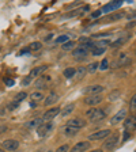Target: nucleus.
I'll use <instances>...</instances> for the list:
<instances>
[{"label":"nucleus","instance_id":"obj_1","mask_svg":"<svg viewBox=\"0 0 136 152\" xmlns=\"http://www.w3.org/2000/svg\"><path fill=\"white\" fill-rule=\"evenodd\" d=\"M86 115L89 117L90 122H101L102 120L106 118V113L102 109H98V107H90L89 110L86 111Z\"/></svg>","mask_w":136,"mask_h":152},{"label":"nucleus","instance_id":"obj_2","mask_svg":"<svg viewBox=\"0 0 136 152\" xmlns=\"http://www.w3.org/2000/svg\"><path fill=\"white\" fill-rule=\"evenodd\" d=\"M46 69H48V65H46V64H44V65H40V66H34V68L30 71V73H29L27 79L23 80L22 84H23V86L29 84V83L32 82V80H34V79H37V77H40V76H41Z\"/></svg>","mask_w":136,"mask_h":152},{"label":"nucleus","instance_id":"obj_3","mask_svg":"<svg viewBox=\"0 0 136 152\" xmlns=\"http://www.w3.org/2000/svg\"><path fill=\"white\" fill-rule=\"evenodd\" d=\"M110 134H112L110 129H101V130H97V132L91 133V134L89 136V140L90 141H98V140L108 139Z\"/></svg>","mask_w":136,"mask_h":152},{"label":"nucleus","instance_id":"obj_4","mask_svg":"<svg viewBox=\"0 0 136 152\" xmlns=\"http://www.w3.org/2000/svg\"><path fill=\"white\" fill-rule=\"evenodd\" d=\"M0 145H1L3 149H6V151H16L19 148V141L14 139H7L0 142Z\"/></svg>","mask_w":136,"mask_h":152},{"label":"nucleus","instance_id":"obj_5","mask_svg":"<svg viewBox=\"0 0 136 152\" xmlns=\"http://www.w3.org/2000/svg\"><path fill=\"white\" fill-rule=\"evenodd\" d=\"M104 86L101 84H94V86H89V87H86L83 90V94L90 96V95H101V92L104 91Z\"/></svg>","mask_w":136,"mask_h":152},{"label":"nucleus","instance_id":"obj_6","mask_svg":"<svg viewBox=\"0 0 136 152\" xmlns=\"http://www.w3.org/2000/svg\"><path fill=\"white\" fill-rule=\"evenodd\" d=\"M121 6H123V0H116V1H110V3L105 4L101 11H102V14H109V12H113L114 10L120 8Z\"/></svg>","mask_w":136,"mask_h":152},{"label":"nucleus","instance_id":"obj_7","mask_svg":"<svg viewBox=\"0 0 136 152\" xmlns=\"http://www.w3.org/2000/svg\"><path fill=\"white\" fill-rule=\"evenodd\" d=\"M61 113V109L60 107H53V109H49L48 111H45V114L42 115V121L44 122H51L54 117H57L59 114Z\"/></svg>","mask_w":136,"mask_h":152},{"label":"nucleus","instance_id":"obj_8","mask_svg":"<svg viewBox=\"0 0 136 152\" xmlns=\"http://www.w3.org/2000/svg\"><path fill=\"white\" fill-rule=\"evenodd\" d=\"M51 82H52V77L49 75H41L37 79V82H35V88H40V90L46 88L48 84Z\"/></svg>","mask_w":136,"mask_h":152},{"label":"nucleus","instance_id":"obj_9","mask_svg":"<svg viewBox=\"0 0 136 152\" xmlns=\"http://www.w3.org/2000/svg\"><path fill=\"white\" fill-rule=\"evenodd\" d=\"M87 54H89V50H87V49H85V48H82V46H78V48H75V49L72 50L74 58H75V60H78V61L85 60L86 57H87Z\"/></svg>","mask_w":136,"mask_h":152},{"label":"nucleus","instance_id":"obj_10","mask_svg":"<svg viewBox=\"0 0 136 152\" xmlns=\"http://www.w3.org/2000/svg\"><path fill=\"white\" fill-rule=\"evenodd\" d=\"M117 142H118V134H117V133H114V134H110L108 139L105 140L104 148H105V149H113L114 147L117 145Z\"/></svg>","mask_w":136,"mask_h":152},{"label":"nucleus","instance_id":"obj_11","mask_svg":"<svg viewBox=\"0 0 136 152\" xmlns=\"http://www.w3.org/2000/svg\"><path fill=\"white\" fill-rule=\"evenodd\" d=\"M127 110L125 109H121V110H118L117 113L114 114L113 117H112L110 120V124L112 125H117V124H120L121 121H125V118H127Z\"/></svg>","mask_w":136,"mask_h":152},{"label":"nucleus","instance_id":"obj_12","mask_svg":"<svg viewBox=\"0 0 136 152\" xmlns=\"http://www.w3.org/2000/svg\"><path fill=\"white\" fill-rule=\"evenodd\" d=\"M53 128L52 122H44L41 126L37 128V136L38 137H45L48 134V132H51V129Z\"/></svg>","mask_w":136,"mask_h":152},{"label":"nucleus","instance_id":"obj_13","mask_svg":"<svg viewBox=\"0 0 136 152\" xmlns=\"http://www.w3.org/2000/svg\"><path fill=\"white\" fill-rule=\"evenodd\" d=\"M124 129L127 130V132H133V130H136V118L135 115H129V117L125 118V121H124Z\"/></svg>","mask_w":136,"mask_h":152},{"label":"nucleus","instance_id":"obj_14","mask_svg":"<svg viewBox=\"0 0 136 152\" xmlns=\"http://www.w3.org/2000/svg\"><path fill=\"white\" fill-rule=\"evenodd\" d=\"M89 148H90L89 141H79V142H76L75 145H74L68 152H86Z\"/></svg>","mask_w":136,"mask_h":152},{"label":"nucleus","instance_id":"obj_15","mask_svg":"<svg viewBox=\"0 0 136 152\" xmlns=\"http://www.w3.org/2000/svg\"><path fill=\"white\" fill-rule=\"evenodd\" d=\"M86 121L83 120V118H72V120H70L68 122H67V126H72V128H76V129H82V128L86 126Z\"/></svg>","mask_w":136,"mask_h":152},{"label":"nucleus","instance_id":"obj_16","mask_svg":"<svg viewBox=\"0 0 136 152\" xmlns=\"http://www.w3.org/2000/svg\"><path fill=\"white\" fill-rule=\"evenodd\" d=\"M102 95H90V96H86L85 98V103L89 104V106H91V107H94L95 104H98L102 102Z\"/></svg>","mask_w":136,"mask_h":152},{"label":"nucleus","instance_id":"obj_17","mask_svg":"<svg viewBox=\"0 0 136 152\" xmlns=\"http://www.w3.org/2000/svg\"><path fill=\"white\" fill-rule=\"evenodd\" d=\"M129 64H131V58L125 53H121L120 56H118L117 61L114 63L113 66H116V68H120V66H125V65H129Z\"/></svg>","mask_w":136,"mask_h":152},{"label":"nucleus","instance_id":"obj_18","mask_svg":"<svg viewBox=\"0 0 136 152\" xmlns=\"http://www.w3.org/2000/svg\"><path fill=\"white\" fill-rule=\"evenodd\" d=\"M60 99V96H59V94L57 92H54V91H51L49 92V95H48L46 98H45V101H44V106H52V104H54L57 101Z\"/></svg>","mask_w":136,"mask_h":152},{"label":"nucleus","instance_id":"obj_19","mask_svg":"<svg viewBox=\"0 0 136 152\" xmlns=\"http://www.w3.org/2000/svg\"><path fill=\"white\" fill-rule=\"evenodd\" d=\"M79 46L85 48V49H87V50H91L93 48H94V42L91 41V38L89 37H80L79 38Z\"/></svg>","mask_w":136,"mask_h":152},{"label":"nucleus","instance_id":"obj_20","mask_svg":"<svg viewBox=\"0 0 136 152\" xmlns=\"http://www.w3.org/2000/svg\"><path fill=\"white\" fill-rule=\"evenodd\" d=\"M42 99H44V95H42V92L35 91V92H33V94L30 95V101H32V102H30V104H32L33 107H34V106H37V104L42 101Z\"/></svg>","mask_w":136,"mask_h":152},{"label":"nucleus","instance_id":"obj_21","mask_svg":"<svg viewBox=\"0 0 136 152\" xmlns=\"http://www.w3.org/2000/svg\"><path fill=\"white\" fill-rule=\"evenodd\" d=\"M129 37L131 35L128 34V35H125V37H120V38H117L116 41H113L112 42V45L110 46L112 48H114V49H118V48H121L123 45H125L128 42V39H129Z\"/></svg>","mask_w":136,"mask_h":152},{"label":"nucleus","instance_id":"obj_22","mask_svg":"<svg viewBox=\"0 0 136 152\" xmlns=\"http://www.w3.org/2000/svg\"><path fill=\"white\" fill-rule=\"evenodd\" d=\"M42 124H44L42 118H33V120L27 121V122L25 124V126L27 128V129H33V128H35V129H37L38 126H41Z\"/></svg>","mask_w":136,"mask_h":152},{"label":"nucleus","instance_id":"obj_23","mask_svg":"<svg viewBox=\"0 0 136 152\" xmlns=\"http://www.w3.org/2000/svg\"><path fill=\"white\" fill-rule=\"evenodd\" d=\"M63 133L65 134L67 137H74L76 136L78 133H79V129H76V128H72V126H64L63 128Z\"/></svg>","mask_w":136,"mask_h":152},{"label":"nucleus","instance_id":"obj_24","mask_svg":"<svg viewBox=\"0 0 136 152\" xmlns=\"http://www.w3.org/2000/svg\"><path fill=\"white\" fill-rule=\"evenodd\" d=\"M124 16H127L125 15V12H120V14H110L109 16H106V18L104 19V22H114V20H118V19L124 18Z\"/></svg>","mask_w":136,"mask_h":152},{"label":"nucleus","instance_id":"obj_25","mask_svg":"<svg viewBox=\"0 0 136 152\" xmlns=\"http://www.w3.org/2000/svg\"><path fill=\"white\" fill-rule=\"evenodd\" d=\"M64 77H67V79H71V77H75L76 76V69L74 68V66H70V68H65L63 72Z\"/></svg>","mask_w":136,"mask_h":152},{"label":"nucleus","instance_id":"obj_26","mask_svg":"<svg viewBox=\"0 0 136 152\" xmlns=\"http://www.w3.org/2000/svg\"><path fill=\"white\" fill-rule=\"evenodd\" d=\"M74 109H75V104L74 103H70V104H67L65 107L61 110V115L63 117H65V115H68V114H71L74 111Z\"/></svg>","mask_w":136,"mask_h":152},{"label":"nucleus","instance_id":"obj_27","mask_svg":"<svg viewBox=\"0 0 136 152\" xmlns=\"http://www.w3.org/2000/svg\"><path fill=\"white\" fill-rule=\"evenodd\" d=\"M42 48V44L41 42H32V44L29 45V48H27V50L29 52H38L40 49Z\"/></svg>","mask_w":136,"mask_h":152},{"label":"nucleus","instance_id":"obj_28","mask_svg":"<svg viewBox=\"0 0 136 152\" xmlns=\"http://www.w3.org/2000/svg\"><path fill=\"white\" fill-rule=\"evenodd\" d=\"M75 45H76V42H74V41H68V42H65V44L61 45V49H63V50H65V52H68V50H74V49H75Z\"/></svg>","mask_w":136,"mask_h":152},{"label":"nucleus","instance_id":"obj_29","mask_svg":"<svg viewBox=\"0 0 136 152\" xmlns=\"http://www.w3.org/2000/svg\"><path fill=\"white\" fill-rule=\"evenodd\" d=\"M105 50H106V48H97V46H94L91 49V54H93V56H101V54L105 53Z\"/></svg>","mask_w":136,"mask_h":152},{"label":"nucleus","instance_id":"obj_30","mask_svg":"<svg viewBox=\"0 0 136 152\" xmlns=\"http://www.w3.org/2000/svg\"><path fill=\"white\" fill-rule=\"evenodd\" d=\"M27 98V94H26L25 91H21V92H18V94L15 95V98H14V101L15 102H22V101H25V99Z\"/></svg>","mask_w":136,"mask_h":152},{"label":"nucleus","instance_id":"obj_31","mask_svg":"<svg viewBox=\"0 0 136 152\" xmlns=\"http://www.w3.org/2000/svg\"><path fill=\"white\" fill-rule=\"evenodd\" d=\"M98 65H99V64H98V63H95V61H94V63H91V64H89V65L86 66V68H87V72H90V73H94L95 71H97V69H98V68H99Z\"/></svg>","mask_w":136,"mask_h":152},{"label":"nucleus","instance_id":"obj_32","mask_svg":"<svg viewBox=\"0 0 136 152\" xmlns=\"http://www.w3.org/2000/svg\"><path fill=\"white\" fill-rule=\"evenodd\" d=\"M70 41V35H60V37L56 38V44H65V42Z\"/></svg>","mask_w":136,"mask_h":152},{"label":"nucleus","instance_id":"obj_33","mask_svg":"<svg viewBox=\"0 0 136 152\" xmlns=\"http://www.w3.org/2000/svg\"><path fill=\"white\" fill-rule=\"evenodd\" d=\"M86 72H87V68H86V66H79V68L76 69V77H83Z\"/></svg>","mask_w":136,"mask_h":152},{"label":"nucleus","instance_id":"obj_34","mask_svg":"<svg viewBox=\"0 0 136 152\" xmlns=\"http://www.w3.org/2000/svg\"><path fill=\"white\" fill-rule=\"evenodd\" d=\"M109 44H110V42H109L108 39H101V41L95 42V44H94V46H97V48H106Z\"/></svg>","mask_w":136,"mask_h":152},{"label":"nucleus","instance_id":"obj_35","mask_svg":"<svg viewBox=\"0 0 136 152\" xmlns=\"http://www.w3.org/2000/svg\"><path fill=\"white\" fill-rule=\"evenodd\" d=\"M129 110L131 111H136V94L133 95L129 101Z\"/></svg>","mask_w":136,"mask_h":152},{"label":"nucleus","instance_id":"obj_36","mask_svg":"<svg viewBox=\"0 0 136 152\" xmlns=\"http://www.w3.org/2000/svg\"><path fill=\"white\" fill-rule=\"evenodd\" d=\"M108 68H109V61H108V58H104V60L101 61V64H99V69L106 71Z\"/></svg>","mask_w":136,"mask_h":152},{"label":"nucleus","instance_id":"obj_37","mask_svg":"<svg viewBox=\"0 0 136 152\" xmlns=\"http://www.w3.org/2000/svg\"><path fill=\"white\" fill-rule=\"evenodd\" d=\"M118 96H120V92H118V91H112L110 94H109L108 99H109V101H116Z\"/></svg>","mask_w":136,"mask_h":152},{"label":"nucleus","instance_id":"obj_38","mask_svg":"<svg viewBox=\"0 0 136 152\" xmlns=\"http://www.w3.org/2000/svg\"><path fill=\"white\" fill-rule=\"evenodd\" d=\"M18 106H19V103H18V102L14 101V102H11V103H10L8 106H7V110H10V111L16 110V107H18Z\"/></svg>","mask_w":136,"mask_h":152},{"label":"nucleus","instance_id":"obj_39","mask_svg":"<svg viewBox=\"0 0 136 152\" xmlns=\"http://www.w3.org/2000/svg\"><path fill=\"white\" fill-rule=\"evenodd\" d=\"M56 152H68V145H67V144H63V145H60L56 149Z\"/></svg>","mask_w":136,"mask_h":152},{"label":"nucleus","instance_id":"obj_40","mask_svg":"<svg viewBox=\"0 0 136 152\" xmlns=\"http://www.w3.org/2000/svg\"><path fill=\"white\" fill-rule=\"evenodd\" d=\"M102 15V11L101 10H97V11H94V12L91 14V18H98V16Z\"/></svg>","mask_w":136,"mask_h":152},{"label":"nucleus","instance_id":"obj_41","mask_svg":"<svg viewBox=\"0 0 136 152\" xmlns=\"http://www.w3.org/2000/svg\"><path fill=\"white\" fill-rule=\"evenodd\" d=\"M4 83H6L7 86H10V87H11V86H14V80L12 79H8V77H4Z\"/></svg>","mask_w":136,"mask_h":152},{"label":"nucleus","instance_id":"obj_42","mask_svg":"<svg viewBox=\"0 0 136 152\" xmlns=\"http://www.w3.org/2000/svg\"><path fill=\"white\" fill-rule=\"evenodd\" d=\"M129 139V132H124V136H123V141H127V140Z\"/></svg>","mask_w":136,"mask_h":152},{"label":"nucleus","instance_id":"obj_43","mask_svg":"<svg viewBox=\"0 0 136 152\" xmlns=\"http://www.w3.org/2000/svg\"><path fill=\"white\" fill-rule=\"evenodd\" d=\"M6 130H7V126H6V125H0V133L6 132Z\"/></svg>","mask_w":136,"mask_h":152},{"label":"nucleus","instance_id":"obj_44","mask_svg":"<svg viewBox=\"0 0 136 152\" xmlns=\"http://www.w3.org/2000/svg\"><path fill=\"white\" fill-rule=\"evenodd\" d=\"M89 152H104V149L97 148V149H93V151H89Z\"/></svg>","mask_w":136,"mask_h":152},{"label":"nucleus","instance_id":"obj_45","mask_svg":"<svg viewBox=\"0 0 136 152\" xmlns=\"http://www.w3.org/2000/svg\"><path fill=\"white\" fill-rule=\"evenodd\" d=\"M135 23H136V22H129V25H128L127 27H132V26H135Z\"/></svg>","mask_w":136,"mask_h":152},{"label":"nucleus","instance_id":"obj_46","mask_svg":"<svg viewBox=\"0 0 136 152\" xmlns=\"http://www.w3.org/2000/svg\"><path fill=\"white\" fill-rule=\"evenodd\" d=\"M52 37H53V35H52V34H49V35H48V37H46V41H49V39H52Z\"/></svg>","mask_w":136,"mask_h":152},{"label":"nucleus","instance_id":"obj_47","mask_svg":"<svg viewBox=\"0 0 136 152\" xmlns=\"http://www.w3.org/2000/svg\"><path fill=\"white\" fill-rule=\"evenodd\" d=\"M0 115H4V111L1 110V109H0Z\"/></svg>","mask_w":136,"mask_h":152},{"label":"nucleus","instance_id":"obj_48","mask_svg":"<svg viewBox=\"0 0 136 152\" xmlns=\"http://www.w3.org/2000/svg\"><path fill=\"white\" fill-rule=\"evenodd\" d=\"M0 152H4V149H3V148H0Z\"/></svg>","mask_w":136,"mask_h":152},{"label":"nucleus","instance_id":"obj_49","mask_svg":"<svg viewBox=\"0 0 136 152\" xmlns=\"http://www.w3.org/2000/svg\"><path fill=\"white\" fill-rule=\"evenodd\" d=\"M135 118H136V114H135Z\"/></svg>","mask_w":136,"mask_h":152},{"label":"nucleus","instance_id":"obj_50","mask_svg":"<svg viewBox=\"0 0 136 152\" xmlns=\"http://www.w3.org/2000/svg\"><path fill=\"white\" fill-rule=\"evenodd\" d=\"M48 152H52V151H48Z\"/></svg>","mask_w":136,"mask_h":152}]
</instances>
